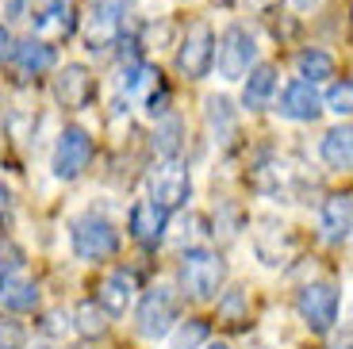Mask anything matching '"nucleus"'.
Masks as SVG:
<instances>
[{"instance_id": "2f4dec72", "label": "nucleus", "mask_w": 353, "mask_h": 349, "mask_svg": "<svg viewBox=\"0 0 353 349\" xmlns=\"http://www.w3.org/2000/svg\"><path fill=\"white\" fill-rule=\"evenodd\" d=\"M292 4H296V8H300V12H311V8H319L323 0H292Z\"/></svg>"}, {"instance_id": "2eb2a0df", "label": "nucleus", "mask_w": 353, "mask_h": 349, "mask_svg": "<svg viewBox=\"0 0 353 349\" xmlns=\"http://www.w3.org/2000/svg\"><path fill=\"white\" fill-rule=\"evenodd\" d=\"M276 85H281L276 66L254 61V66L246 70V77H242V108H246V112H265L276 97Z\"/></svg>"}, {"instance_id": "6ab92c4d", "label": "nucleus", "mask_w": 353, "mask_h": 349, "mask_svg": "<svg viewBox=\"0 0 353 349\" xmlns=\"http://www.w3.org/2000/svg\"><path fill=\"white\" fill-rule=\"evenodd\" d=\"M319 154H323V161H327L330 169H338V173H350L353 166V131L350 123H338V127H330L327 134H323V146H319Z\"/></svg>"}, {"instance_id": "412c9836", "label": "nucleus", "mask_w": 353, "mask_h": 349, "mask_svg": "<svg viewBox=\"0 0 353 349\" xmlns=\"http://www.w3.org/2000/svg\"><path fill=\"white\" fill-rule=\"evenodd\" d=\"M70 326L85 341H97V338L108 334V311L97 303V299H81V303L73 307V315H70Z\"/></svg>"}, {"instance_id": "423d86ee", "label": "nucleus", "mask_w": 353, "mask_h": 349, "mask_svg": "<svg viewBox=\"0 0 353 349\" xmlns=\"http://www.w3.org/2000/svg\"><path fill=\"white\" fill-rule=\"evenodd\" d=\"M92 154H97V142L85 127H65L54 142V157H50V169L58 181H77L88 166H92Z\"/></svg>"}, {"instance_id": "f704fd0d", "label": "nucleus", "mask_w": 353, "mask_h": 349, "mask_svg": "<svg viewBox=\"0 0 353 349\" xmlns=\"http://www.w3.org/2000/svg\"><path fill=\"white\" fill-rule=\"evenodd\" d=\"M250 349H265V346H250Z\"/></svg>"}, {"instance_id": "c85d7f7f", "label": "nucleus", "mask_w": 353, "mask_h": 349, "mask_svg": "<svg viewBox=\"0 0 353 349\" xmlns=\"http://www.w3.org/2000/svg\"><path fill=\"white\" fill-rule=\"evenodd\" d=\"M165 104H169V88L158 81V88H154V92H150V100H146V112H150L154 119H158V115H165V112H169Z\"/></svg>"}, {"instance_id": "4468645a", "label": "nucleus", "mask_w": 353, "mask_h": 349, "mask_svg": "<svg viewBox=\"0 0 353 349\" xmlns=\"http://www.w3.org/2000/svg\"><path fill=\"white\" fill-rule=\"evenodd\" d=\"M8 61L16 66L23 77H39V73H50L54 61H58V50H54L46 39L31 35V39H19V43L8 46Z\"/></svg>"}, {"instance_id": "a211bd4d", "label": "nucleus", "mask_w": 353, "mask_h": 349, "mask_svg": "<svg viewBox=\"0 0 353 349\" xmlns=\"http://www.w3.org/2000/svg\"><path fill=\"white\" fill-rule=\"evenodd\" d=\"M203 119H208V131H212V139L219 146H230V142L239 139V112H234V104L227 97L212 92V97L203 100Z\"/></svg>"}, {"instance_id": "9d476101", "label": "nucleus", "mask_w": 353, "mask_h": 349, "mask_svg": "<svg viewBox=\"0 0 353 349\" xmlns=\"http://www.w3.org/2000/svg\"><path fill=\"white\" fill-rule=\"evenodd\" d=\"M54 97H58L62 108H70V112L88 108L92 100H97V73L88 70L85 61H70V66H62L58 77H54Z\"/></svg>"}, {"instance_id": "7ed1b4c3", "label": "nucleus", "mask_w": 353, "mask_h": 349, "mask_svg": "<svg viewBox=\"0 0 353 349\" xmlns=\"http://www.w3.org/2000/svg\"><path fill=\"white\" fill-rule=\"evenodd\" d=\"M70 246H73V253H77V261L97 265V261L115 257V250H119V230H115L104 215L88 211V215H77L70 223Z\"/></svg>"}, {"instance_id": "aec40b11", "label": "nucleus", "mask_w": 353, "mask_h": 349, "mask_svg": "<svg viewBox=\"0 0 353 349\" xmlns=\"http://www.w3.org/2000/svg\"><path fill=\"white\" fill-rule=\"evenodd\" d=\"M0 303H4V311H8V315H31V311H39L43 296H39L35 280L19 272L16 280H8V284L0 288Z\"/></svg>"}, {"instance_id": "5701e85b", "label": "nucleus", "mask_w": 353, "mask_h": 349, "mask_svg": "<svg viewBox=\"0 0 353 349\" xmlns=\"http://www.w3.org/2000/svg\"><path fill=\"white\" fill-rule=\"evenodd\" d=\"M296 73L300 81H311V85H323V81L334 77V58L319 46H307V50L296 54Z\"/></svg>"}, {"instance_id": "dca6fc26", "label": "nucleus", "mask_w": 353, "mask_h": 349, "mask_svg": "<svg viewBox=\"0 0 353 349\" xmlns=\"http://www.w3.org/2000/svg\"><path fill=\"white\" fill-rule=\"evenodd\" d=\"M319 215H323V238H327L330 246L350 242V227H353V200H350V192L327 196Z\"/></svg>"}, {"instance_id": "20e7f679", "label": "nucleus", "mask_w": 353, "mask_h": 349, "mask_svg": "<svg viewBox=\"0 0 353 349\" xmlns=\"http://www.w3.org/2000/svg\"><path fill=\"white\" fill-rule=\"evenodd\" d=\"M176 311H181V303H176V292L169 288V284H154V288L142 292L139 307H134V330L142 334V338H165L169 330H173L176 323Z\"/></svg>"}, {"instance_id": "393cba45", "label": "nucleus", "mask_w": 353, "mask_h": 349, "mask_svg": "<svg viewBox=\"0 0 353 349\" xmlns=\"http://www.w3.org/2000/svg\"><path fill=\"white\" fill-rule=\"evenodd\" d=\"M323 112H334V115H342V119H350V112H353V85H350V77L330 81L327 97H323Z\"/></svg>"}, {"instance_id": "c9c22d12", "label": "nucleus", "mask_w": 353, "mask_h": 349, "mask_svg": "<svg viewBox=\"0 0 353 349\" xmlns=\"http://www.w3.org/2000/svg\"><path fill=\"white\" fill-rule=\"evenodd\" d=\"M81 349H88V346H81Z\"/></svg>"}, {"instance_id": "b1692460", "label": "nucleus", "mask_w": 353, "mask_h": 349, "mask_svg": "<svg viewBox=\"0 0 353 349\" xmlns=\"http://www.w3.org/2000/svg\"><path fill=\"white\" fill-rule=\"evenodd\" d=\"M173 338H169V349H200L208 346V338H212V326H208V319H185V323H173Z\"/></svg>"}, {"instance_id": "1a4fd4ad", "label": "nucleus", "mask_w": 353, "mask_h": 349, "mask_svg": "<svg viewBox=\"0 0 353 349\" xmlns=\"http://www.w3.org/2000/svg\"><path fill=\"white\" fill-rule=\"evenodd\" d=\"M150 200L161 203L165 211H181L188 200H192V177H188V166L176 161V157H165L150 177Z\"/></svg>"}, {"instance_id": "c756f323", "label": "nucleus", "mask_w": 353, "mask_h": 349, "mask_svg": "<svg viewBox=\"0 0 353 349\" xmlns=\"http://www.w3.org/2000/svg\"><path fill=\"white\" fill-rule=\"evenodd\" d=\"M8 211H12V192H8V184L0 181V219L8 215Z\"/></svg>"}, {"instance_id": "cd10ccee", "label": "nucleus", "mask_w": 353, "mask_h": 349, "mask_svg": "<svg viewBox=\"0 0 353 349\" xmlns=\"http://www.w3.org/2000/svg\"><path fill=\"white\" fill-rule=\"evenodd\" d=\"M0 349H27V330L12 315L0 311Z\"/></svg>"}, {"instance_id": "f03ea898", "label": "nucleus", "mask_w": 353, "mask_h": 349, "mask_svg": "<svg viewBox=\"0 0 353 349\" xmlns=\"http://www.w3.org/2000/svg\"><path fill=\"white\" fill-rule=\"evenodd\" d=\"M127 16H131V0H92L81 23L85 50L104 54L108 46H115L127 31Z\"/></svg>"}, {"instance_id": "0eeeda50", "label": "nucleus", "mask_w": 353, "mask_h": 349, "mask_svg": "<svg viewBox=\"0 0 353 349\" xmlns=\"http://www.w3.org/2000/svg\"><path fill=\"white\" fill-rule=\"evenodd\" d=\"M215 66V31L212 23H192L176 46V73L185 81H203Z\"/></svg>"}, {"instance_id": "ddd939ff", "label": "nucleus", "mask_w": 353, "mask_h": 349, "mask_svg": "<svg viewBox=\"0 0 353 349\" xmlns=\"http://www.w3.org/2000/svg\"><path fill=\"white\" fill-rule=\"evenodd\" d=\"M276 112L292 123H315L323 115V97H319V88L311 81H292V85H284Z\"/></svg>"}, {"instance_id": "f257e3e1", "label": "nucleus", "mask_w": 353, "mask_h": 349, "mask_svg": "<svg viewBox=\"0 0 353 349\" xmlns=\"http://www.w3.org/2000/svg\"><path fill=\"white\" fill-rule=\"evenodd\" d=\"M227 280V261L208 246H188L176 261V284L192 299H215Z\"/></svg>"}, {"instance_id": "72a5a7b5", "label": "nucleus", "mask_w": 353, "mask_h": 349, "mask_svg": "<svg viewBox=\"0 0 353 349\" xmlns=\"http://www.w3.org/2000/svg\"><path fill=\"white\" fill-rule=\"evenodd\" d=\"M250 4H269V0H250Z\"/></svg>"}, {"instance_id": "a878e982", "label": "nucleus", "mask_w": 353, "mask_h": 349, "mask_svg": "<svg viewBox=\"0 0 353 349\" xmlns=\"http://www.w3.org/2000/svg\"><path fill=\"white\" fill-rule=\"evenodd\" d=\"M23 265H27L23 250H19L12 238H0V288H4L8 280H16L19 272H23Z\"/></svg>"}, {"instance_id": "4be33fe9", "label": "nucleus", "mask_w": 353, "mask_h": 349, "mask_svg": "<svg viewBox=\"0 0 353 349\" xmlns=\"http://www.w3.org/2000/svg\"><path fill=\"white\" fill-rule=\"evenodd\" d=\"M181 146H185V123H181V115H173V112L158 115V127H154V154L176 157Z\"/></svg>"}, {"instance_id": "39448f33", "label": "nucleus", "mask_w": 353, "mask_h": 349, "mask_svg": "<svg viewBox=\"0 0 353 349\" xmlns=\"http://www.w3.org/2000/svg\"><path fill=\"white\" fill-rule=\"evenodd\" d=\"M254 61H257V43L242 23H230L227 31L215 39V66H219L223 81H242Z\"/></svg>"}, {"instance_id": "9b49d317", "label": "nucleus", "mask_w": 353, "mask_h": 349, "mask_svg": "<svg viewBox=\"0 0 353 349\" xmlns=\"http://www.w3.org/2000/svg\"><path fill=\"white\" fill-rule=\"evenodd\" d=\"M31 16V27H35V35L46 39L50 46L65 43V39L77 31V12L65 4V0H46V4H39V8L27 12Z\"/></svg>"}, {"instance_id": "bb28decb", "label": "nucleus", "mask_w": 353, "mask_h": 349, "mask_svg": "<svg viewBox=\"0 0 353 349\" xmlns=\"http://www.w3.org/2000/svg\"><path fill=\"white\" fill-rule=\"evenodd\" d=\"M246 315H250V299H246V292H242V288L227 292V296L219 299V319L227 326H242V323H246Z\"/></svg>"}, {"instance_id": "f8f14e48", "label": "nucleus", "mask_w": 353, "mask_h": 349, "mask_svg": "<svg viewBox=\"0 0 353 349\" xmlns=\"http://www.w3.org/2000/svg\"><path fill=\"white\" fill-rule=\"evenodd\" d=\"M127 230H131V238L142 246V250H158L161 238H165V230H169V211L161 208V203H154V200H139L131 208Z\"/></svg>"}, {"instance_id": "473e14b6", "label": "nucleus", "mask_w": 353, "mask_h": 349, "mask_svg": "<svg viewBox=\"0 0 353 349\" xmlns=\"http://www.w3.org/2000/svg\"><path fill=\"white\" fill-rule=\"evenodd\" d=\"M208 349H230V346H227V341H212Z\"/></svg>"}, {"instance_id": "7c9ffc66", "label": "nucleus", "mask_w": 353, "mask_h": 349, "mask_svg": "<svg viewBox=\"0 0 353 349\" xmlns=\"http://www.w3.org/2000/svg\"><path fill=\"white\" fill-rule=\"evenodd\" d=\"M8 46H12V31L4 23H0V61L8 58Z\"/></svg>"}, {"instance_id": "6e6552de", "label": "nucleus", "mask_w": 353, "mask_h": 349, "mask_svg": "<svg viewBox=\"0 0 353 349\" xmlns=\"http://www.w3.org/2000/svg\"><path fill=\"white\" fill-rule=\"evenodd\" d=\"M296 311H300L303 326L311 334H330L338 323V288L334 284H323V280L303 284L296 292Z\"/></svg>"}, {"instance_id": "e433bc0d", "label": "nucleus", "mask_w": 353, "mask_h": 349, "mask_svg": "<svg viewBox=\"0 0 353 349\" xmlns=\"http://www.w3.org/2000/svg\"><path fill=\"white\" fill-rule=\"evenodd\" d=\"M43 4H46V0H43Z\"/></svg>"}, {"instance_id": "f3484780", "label": "nucleus", "mask_w": 353, "mask_h": 349, "mask_svg": "<svg viewBox=\"0 0 353 349\" xmlns=\"http://www.w3.org/2000/svg\"><path fill=\"white\" fill-rule=\"evenodd\" d=\"M97 303L108 311V319L127 315V307L134 303V272H127V269L108 272L104 284H100V292H97Z\"/></svg>"}]
</instances>
